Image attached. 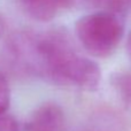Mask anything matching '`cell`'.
<instances>
[{
	"mask_svg": "<svg viewBox=\"0 0 131 131\" xmlns=\"http://www.w3.org/2000/svg\"><path fill=\"white\" fill-rule=\"evenodd\" d=\"M86 4L92 7L100 8V10L113 14H122L131 8V0H88Z\"/></svg>",
	"mask_w": 131,
	"mask_h": 131,
	"instance_id": "cell-7",
	"label": "cell"
},
{
	"mask_svg": "<svg viewBox=\"0 0 131 131\" xmlns=\"http://www.w3.org/2000/svg\"><path fill=\"white\" fill-rule=\"evenodd\" d=\"M66 115L61 106L55 102H44L28 118L27 131H64Z\"/></svg>",
	"mask_w": 131,
	"mask_h": 131,
	"instance_id": "cell-3",
	"label": "cell"
},
{
	"mask_svg": "<svg viewBox=\"0 0 131 131\" xmlns=\"http://www.w3.org/2000/svg\"><path fill=\"white\" fill-rule=\"evenodd\" d=\"M10 105V88L6 76L0 71V115H4Z\"/></svg>",
	"mask_w": 131,
	"mask_h": 131,
	"instance_id": "cell-8",
	"label": "cell"
},
{
	"mask_svg": "<svg viewBox=\"0 0 131 131\" xmlns=\"http://www.w3.org/2000/svg\"><path fill=\"white\" fill-rule=\"evenodd\" d=\"M16 2L34 20L50 22L60 12L70 8L75 0H16Z\"/></svg>",
	"mask_w": 131,
	"mask_h": 131,
	"instance_id": "cell-5",
	"label": "cell"
},
{
	"mask_svg": "<svg viewBox=\"0 0 131 131\" xmlns=\"http://www.w3.org/2000/svg\"><path fill=\"white\" fill-rule=\"evenodd\" d=\"M0 131H18V123L13 116L0 115Z\"/></svg>",
	"mask_w": 131,
	"mask_h": 131,
	"instance_id": "cell-9",
	"label": "cell"
},
{
	"mask_svg": "<svg viewBox=\"0 0 131 131\" xmlns=\"http://www.w3.org/2000/svg\"><path fill=\"white\" fill-rule=\"evenodd\" d=\"M84 1H85V2H86V1H88V0H84Z\"/></svg>",
	"mask_w": 131,
	"mask_h": 131,
	"instance_id": "cell-11",
	"label": "cell"
},
{
	"mask_svg": "<svg viewBox=\"0 0 131 131\" xmlns=\"http://www.w3.org/2000/svg\"><path fill=\"white\" fill-rule=\"evenodd\" d=\"M75 35L88 53L97 58H107L122 41L124 24L116 14L98 10L76 21Z\"/></svg>",
	"mask_w": 131,
	"mask_h": 131,
	"instance_id": "cell-2",
	"label": "cell"
},
{
	"mask_svg": "<svg viewBox=\"0 0 131 131\" xmlns=\"http://www.w3.org/2000/svg\"><path fill=\"white\" fill-rule=\"evenodd\" d=\"M77 131H130V128L121 113L111 108H101L91 114Z\"/></svg>",
	"mask_w": 131,
	"mask_h": 131,
	"instance_id": "cell-4",
	"label": "cell"
},
{
	"mask_svg": "<svg viewBox=\"0 0 131 131\" xmlns=\"http://www.w3.org/2000/svg\"><path fill=\"white\" fill-rule=\"evenodd\" d=\"M127 50H128L129 57H130V59H131V31L129 32V35H128V38H127Z\"/></svg>",
	"mask_w": 131,
	"mask_h": 131,
	"instance_id": "cell-10",
	"label": "cell"
},
{
	"mask_svg": "<svg viewBox=\"0 0 131 131\" xmlns=\"http://www.w3.org/2000/svg\"><path fill=\"white\" fill-rule=\"evenodd\" d=\"M109 83L123 104L131 107V70L114 71L109 77Z\"/></svg>",
	"mask_w": 131,
	"mask_h": 131,
	"instance_id": "cell-6",
	"label": "cell"
},
{
	"mask_svg": "<svg viewBox=\"0 0 131 131\" xmlns=\"http://www.w3.org/2000/svg\"><path fill=\"white\" fill-rule=\"evenodd\" d=\"M9 50L22 69L48 82L84 91H94L100 85L99 64L78 54L63 30L20 32L12 38Z\"/></svg>",
	"mask_w": 131,
	"mask_h": 131,
	"instance_id": "cell-1",
	"label": "cell"
}]
</instances>
